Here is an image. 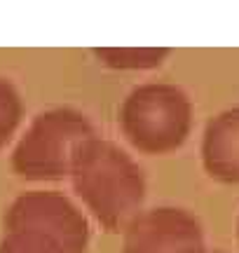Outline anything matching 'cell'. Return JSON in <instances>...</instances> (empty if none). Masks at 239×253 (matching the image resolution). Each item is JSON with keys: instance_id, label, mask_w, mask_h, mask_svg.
I'll return each mask as SVG.
<instances>
[{"instance_id": "cell-1", "label": "cell", "mask_w": 239, "mask_h": 253, "mask_svg": "<svg viewBox=\"0 0 239 253\" xmlns=\"http://www.w3.org/2000/svg\"><path fill=\"white\" fill-rule=\"evenodd\" d=\"M75 185L108 227H118L143 199L141 171L108 143H92L80 150Z\"/></svg>"}, {"instance_id": "cell-2", "label": "cell", "mask_w": 239, "mask_h": 253, "mask_svg": "<svg viewBox=\"0 0 239 253\" xmlns=\"http://www.w3.org/2000/svg\"><path fill=\"white\" fill-rule=\"evenodd\" d=\"M122 122L136 148L166 153L178 148L190 131V103L178 89L148 87L129 99Z\"/></svg>"}, {"instance_id": "cell-3", "label": "cell", "mask_w": 239, "mask_h": 253, "mask_svg": "<svg viewBox=\"0 0 239 253\" xmlns=\"http://www.w3.org/2000/svg\"><path fill=\"white\" fill-rule=\"evenodd\" d=\"M202 244V225L195 216L181 209H155L131 225L124 253H185Z\"/></svg>"}, {"instance_id": "cell-4", "label": "cell", "mask_w": 239, "mask_h": 253, "mask_svg": "<svg viewBox=\"0 0 239 253\" xmlns=\"http://www.w3.org/2000/svg\"><path fill=\"white\" fill-rule=\"evenodd\" d=\"M202 162L211 178L239 185V106L216 115L206 125Z\"/></svg>"}, {"instance_id": "cell-5", "label": "cell", "mask_w": 239, "mask_h": 253, "mask_svg": "<svg viewBox=\"0 0 239 253\" xmlns=\"http://www.w3.org/2000/svg\"><path fill=\"white\" fill-rule=\"evenodd\" d=\"M185 253H223V251H206V249H193V251H185Z\"/></svg>"}, {"instance_id": "cell-6", "label": "cell", "mask_w": 239, "mask_h": 253, "mask_svg": "<svg viewBox=\"0 0 239 253\" xmlns=\"http://www.w3.org/2000/svg\"><path fill=\"white\" fill-rule=\"evenodd\" d=\"M237 239H239V220H237Z\"/></svg>"}]
</instances>
